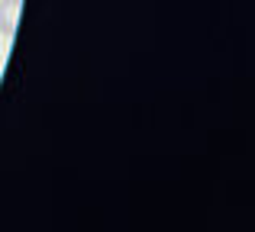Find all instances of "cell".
Segmentation results:
<instances>
[{
  "instance_id": "cell-1",
  "label": "cell",
  "mask_w": 255,
  "mask_h": 232,
  "mask_svg": "<svg viewBox=\"0 0 255 232\" xmlns=\"http://www.w3.org/2000/svg\"><path fill=\"white\" fill-rule=\"evenodd\" d=\"M19 10H23V0H0V32L13 36L19 23Z\"/></svg>"
}]
</instances>
